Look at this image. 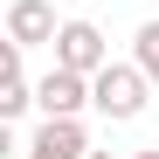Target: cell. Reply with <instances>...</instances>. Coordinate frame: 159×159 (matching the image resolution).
I'll return each mask as SVG.
<instances>
[{
	"label": "cell",
	"instance_id": "3957f363",
	"mask_svg": "<svg viewBox=\"0 0 159 159\" xmlns=\"http://www.w3.org/2000/svg\"><path fill=\"white\" fill-rule=\"evenodd\" d=\"M83 152H90L83 118H42L28 139H21V159H83Z\"/></svg>",
	"mask_w": 159,
	"mask_h": 159
},
{
	"label": "cell",
	"instance_id": "52a82bcc",
	"mask_svg": "<svg viewBox=\"0 0 159 159\" xmlns=\"http://www.w3.org/2000/svg\"><path fill=\"white\" fill-rule=\"evenodd\" d=\"M131 62H139L152 76V90H159V21H139V35H131Z\"/></svg>",
	"mask_w": 159,
	"mask_h": 159
},
{
	"label": "cell",
	"instance_id": "8992f818",
	"mask_svg": "<svg viewBox=\"0 0 159 159\" xmlns=\"http://www.w3.org/2000/svg\"><path fill=\"white\" fill-rule=\"evenodd\" d=\"M21 56H28V48L7 42V83H0V118H7V125L35 111V76H28V62H21Z\"/></svg>",
	"mask_w": 159,
	"mask_h": 159
},
{
	"label": "cell",
	"instance_id": "277c9868",
	"mask_svg": "<svg viewBox=\"0 0 159 159\" xmlns=\"http://www.w3.org/2000/svg\"><path fill=\"white\" fill-rule=\"evenodd\" d=\"M48 48H56V62L83 69V76H97L104 62H111V42H104V28H97V21H62V35L48 42Z\"/></svg>",
	"mask_w": 159,
	"mask_h": 159
},
{
	"label": "cell",
	"instance_id": "6da1fadb",
	"mask_svg": "<svg viewBox=\"0 0 159 159\" xmlns=\"http://www.w3.org/2000/svg\"><path fill=\"white\" fill-rule=\"evenodd\" d=\"M145 104H152V76H145L139 62H104V69L90 76V111H97V118L131 125Z\"/></svg>",
	"mask_w": 159,
	"mask_h": 159
},
{
	"label": "cell",
	"instance_id": "5b68a950",
	"mask_svg": "<svg viewBox=\"0 0 159 159\" xmlns=\"http://www.w3.org/2000/svg\"><path fill=\"white\" fill-rule=\"evenodd\" d=\"M56 35H62V21H56L48 0H14V7H7V42L42 48V42H56Z\"/></svg>",
	"mask_w": 159,
	"mask_h": 159
},
{
	"label": "cell",
	"instance_id": "7a4b0ae2",
	"mask_svg": "<svg viewBox=\"0 0 159 159\" xmlns=\"http://www.w3.org/2000/svg\"><path fill=\"white\" fill-rule=\"evenodd\" d=\"M83 104H90V76L83 69L56 62L48 76H35V111L42 118H83Z\"/></svg>",
	"mask_w": 159,
	"mask_h": 159
},
{
	"label": "cell",
	"instance_id": "9c48e42d",
	"mask_svg": "<svg viewBox=\"0 0 159 159\" xmlns=\"http://www.w3.org/2000/svg\"><path fill=\"white\" fill-rule=\"evenodd\" d=\"M83 159H118V152H83Z\"/></svg>",
	"mask_w": 159,
	"mask_h": 159
},
{
	"label": "cell",
	"instance_id": "ba28073f",
	"mask_svg": "<svg viewBox=\"0 0 159 159\" xmlns=\"http://www.w3.org/2000/svg\"><path fill=\"white\" fill-rule=\"evenodd\" d=\"M131 159H159V145H145V152H131Z\"/></svg>",
	"mask_w": 159,
	"mask_h": 159
}]
</instances>
